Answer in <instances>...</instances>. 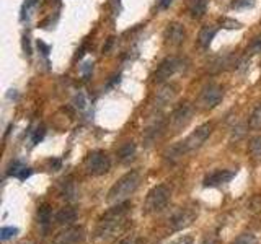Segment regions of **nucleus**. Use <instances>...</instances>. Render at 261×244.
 <instances>
[{
	"instance_id": "obj_1",
	"label": "nucleus",
	"mask_w": 261,
	"mask_h": 244,
	"mask_svg": "<svg viewBox=\"0 0 261 244\" xmlns=\"http://www.w3.org/2000/svg\"><path fill=\"white\" fill-rule=\"evenodd\" d=\"M129 208H131L129 202L117 203L115 208H111L100 220L98 228H96V238H100V240H111L117 233L124 230L127 215H129Z\"/></svg>"
},
{
	"instance_id": "obj_2",
	"label": "nucleus",
	"mask_w": 261,
	"mask_h": 244,
	"mask_svg": "<svg viewBox=\"0 0 261 244\" xmlns=\"http://www.w3.org/2000/svg\"><path fill=\"white\" fill-rule=\"evenodd\" d=\"M212 129H214V125L211 124V122H206V124L199 125L198 129L194 130L193 134H189L185 140L173 146V148L170 150V153H168V158L176 160L185 153H188V151L199 148V146H201L204 142L209 139V135L212 134Z\"/></svg>"
},
{
	"instance_id": "obj_3",
	"label": "nucleus",
	"mask_w": 261,
	"mask_h": 244,
	"mask_svg": "<svg viewBox=\"0 0 261 244\" xmlns=\"http://www.w3.org/2000/svg\"><path fill=\"white\" fill-rule=\"evenodd\" d=\"M139 182H141V176L137 171L126 172V174L119 177V179L116 181V184L110 189L108 202L115 203V205L122 203L131 194H134V191L139 187Z\"/></svg>"
},
{
	"instance_id": "obj_4",
	"label": "nucleus",
	"mask_w": 261,
	"mask_h": 244,
	"mask_svg": "<svg viewBox=\"0 0 261 244\" xmlns=\"http://www.w3.org/2000/svg\"><path fill=\"white\" fill-rule=\"evenodd\" d=\"M170 195H172V192L165 184L155 186L149 194H147L145 207H144L145 213H157V212L163 210V208L167 207L168 200H170Z\"/></svg>"
},
{
	"instance_id": "obj_5",
	"label": "nucleus",
	"mask_w": 261,
	"mask_h": 244,
	"mask_svg": "<svg viewBox=\"0 0 261 244\" xmlns=\"http://www.w3.org/2000/svg\"><path fill=\"white\" fill-rule=\"evenodd\" d=\"M111 168V160L110 156L101 150L91 151L85 160V170L91 176H101L105 172H108Z\"/></svg>"
},
{
	"instance_id": "obj_6",
	"label": "nucleus",
	"mask_w": 261,
	"mask_h": 244,
	"mask_svg": "<svg viewBox=\"0 0 261 244\" xmlns=\"http://www.w3.org/2000/svg\"><path fill=\"white\" fill-rule=\"evenodd\" d=\"M183 69V59L180 57H168L165 59L163 62L158 65L155 75H153V78L155 81H165L170 77H173L176 72H180Z\"/></svg>"
},
{
	"instance_id": "obj_7",
	"label": "nucleus",
	"mask_w": 261,
	"mask_h": 244,
	"mask_svg": "<svg viewBox=\"0 0 261 244\" xmlns=\"http://www.w3.org/2000/svg\"><path fill=\"white\" fill-rule=\"evenodd\" d=\"M224 98V88L219 85H207L199 96V104L204 109H212L221 103Z\"/></svg>"
},
{
	"instance_id": "obj_8",
	"label": "nucleus",
	"mask_w": 261,
	"mask_h": 244,
	"mask_svg": "<svg viewBox=\"0 0 261 244\" xmlns=\"http://www.w3.org/2000/svg\"><path fill=\"white\" fill-rule=\"evenodd\" d=\"M191 118H193V108L188 103H185L173 111V114L170 116V125L175 129V132H178L181 127H185L191 121Z\"/></svg>"
},
{
	"instance_id": "obj_9",
	"label": "nucleus",
	"mask_w": 261,
	"mask_h": 244,
	"mask_svg": "<svg viewBox=\"0 0 261 244\" xmlns=\"http://www.w3.org/2000/svg\"><path fill=\"white\" fill-rule=\"evenodd\" d=\"M194 218H196V212H194L193 208H181V210H178L175 215L170 218L172 230H175V231L183 230V228L191 225Z\"/></svg>"
},
{
	"instance_id": "obj_10",
	"label": "nucleus",
	"mask_w": 261,
	"mask_h": 244,
	"mask_svg": "<svg viewBox=\"0 0 261 244\" xmlns=\"http://www.w3.org/2000/svg\"><path fill=\"white\" fill-rule=\"evenodd\" d=\"M163 38H165L167 44L180 46V44H183V41H185V38H186V31H185V28H183L180 23H170L165 28Z\"/></svg>"
},
{
	"instance_id": "obj_11",
	"label": "nucleus",
	"mask_w": 261,
	"mask_h": 244,
	"mask_svg": "<svg viewBox=\"0 0 261 244\" xmlns=\"http://www.w3.org/2000/svg\"><path fill=\"white\" fill-rule=\"evenodd\" d=\"M235 174H237V171L233 170H222V171H216L214 174L207 176L206 179H204V186L206 187H216V186H222V184H227V182H230L235 177Z\"/></svg>"
},
{
	"instance_id": "obj_12",
	"label": "nucleus",
	"mask_w": 261,
	"mask_h": 244,
	"mask_svg": "<svg viewBox=\"0 0 261 244\" xmlns=\"http://www.w3.org/2000/svg\"><path fill=\"white\" fill-rule=\"evenodd\" d=\"M217 33V28L212 26V24H207V26H204L201 31H199V36H198V43L201 48H209V44L212 43L214 36H216Z\"/></svg>"
},
{
	"instance_id": "obj_13",
	"label": "nucleus",
	"mask_w": 261,
	"mask_h": 244,
	"mask_svg": "<svg viewBox=\"0 0 261 244\" xmlns=\"http://www.w3.org/2000/svg\"><path fill=\"white\" fill-rule=\"evenodd\" d=\"M77 220V212H75V208H62V210H59L58 212V215H56V221L59 223V225H65V226H69V225H72V223Z\"/></svg>"
},
{
	"instance_id": "obj_14",
	"label": "nucleus",
	"mask_w": 261,
	"mask_h": 244,
	"mask_svg": "<svg viewBox=\"0 0 261 244\" xmlns=\"http://www.w3.org/2000/svg\"><path fill=\"white\" fill-rule=\"evenodd\" d=\"M8 176H15V177H18V179H27V177L31 176V170L25 166L23 163L13 161L8 168Z\"/></svg>"
},
{
	"instance_id": "obj_15",
	"label": "nucleus",
	"mask_w": 261,
	"mask_h": 244,
	"mask_svg": "<svg viewBox=\"0 0 261 244\" xmlns=\"http://www.w3.org/2000/svg\"><path fill=\"white\" fill-rule=\"evenodd\" d=\"M117 156H119L121 163H131L132 160H134V156H136V144L134 142H127V144L122 145L119 148Z\"/></svg>"
},
{
	"instance_id": "obj_16",
	"label": "nucleus",
	"mask_w": 261,
	"mask_h": 244,
	"mask_svg": "<svg viewBox=\"0 0 261 244\" xmlns=\"http://www.w3.org/2000/svg\"><path fill=\"white\" fill-rule=\"evenodd\" d=\"M175 86L173 85H168L165 86V88H162L160 91L157 93V103L158 106H165L167 103H170V101L173 99V96H175Z\"/></svg>"
},
{
	"instance_id": "obj_17",
	"label": "nucleus",
	"mask_w": 261,
	"mask_h": 244,
	"mask_svg": "<svg viewBox=\"0 0 261 244\" xmlns=\"http://www.w3.org/2000/svg\"><path fill=\"white\" fill-rule=\"evenodd\" d=\"M51 220H53V215H51V208L49 205H41L38 208V223L39 226L46 231L51 225Z\"/></svg>"
},
{
	"instance_id": "obj_18",
	"label": "nucleus",
	"mask_w": 261,
	"mask_h": 244,
	"mask_svg": "<svg viewBox=\"0 0 261 244\" xmlns=\"http://www.w3.org/2000/svg\"><path fill=\"white\" fill-rule=\"evenodd\" d=\"M206 8H207L206 0H191L189 2V13H191L193 18H201L206 13Z\"/></svg>"
},
{
	"instance_id": "obj_19",
	"label": "nucleus",
	"mask_w": 261,
	"mask_h": 244,
	"mask_svg": "<svg viewBox=\"0 0 261 244\" xmlns=\"http://www.w3.org/2000/svg\"><path fill=\"white\" fill-rule=\"evenodd\" d=\"M82 240H84V230L75 228V230H70L62 236V244H79L82 243Z\"/></svg>"
},
{
	"instance_id": "obj_20",
	"label": "nucleus",
	"mask_w": 261,
	"mask_h": 244,
	"mask_svg": "<svg viewBox=\"0 0 261 244\" xmlns=\"http://www.w3.org/2000/svg\"><path fill=\"white\" fill-rule=\"evenodd\" d=\"M248 125H250V129H253V130L261 129V104H258L257 108L253 109L252 116H250Z\"/></svg>"
},
{
	"instance_id": "obj_21",
	"label": "nucleus",
	"mask_w": 261,
	"mask_h": 244,
	"mask_svg": "<svg viewBox=\"0 0 261 244\" xmlns=\"http://www.w3.org/2000/svg\"><path fill=\"white\" fill-rule=\"evenodd\" d=\"M17 233H18V228H15V226H3L2 230H0V240H2V241H8V240H12V238L17 236Z\"/></svg>"
},
{
	"instance_id": "obj_22",
	"label": "nucleus",
	"mask_w": 261,
	"mask_h": 244,
	"mask_svg": "<svg viewBox=\"0 0 261 244\" xmlns=\"http://www.w3.org/2000/svg\"><path fill=\"white\" fill-rule=\"evenodd\" d=\"M257 238L252 233H243V235H240L237 240H235L232 244H257Z\"/></svg>"
},
{
	"instance_id": "obj_23",
	"label": "nucleus",
	"mask_w": 261,
	"mask_h": 244,
	"mask_svg": "<svg viewBox=\"0 0 261 244\" xmlns=\"http://www.w3.org/2000/svg\"><path fill=\"white\" fill-rule=\"evenodd\" d=\"M260 52H261V34L255 38L252 41V44L247 48V55H255V54H260Z\"/></svg>"
},
{
	"instance_id": "obj_24",
	"label": "nucleus",
	"mask_w": 261,
	"mask_h": 244,
	"mask_svg": "<svg viewBox=\"0 0 261 244\" xmlns=\"http://www.w3.org/2000/svg\"><path fill=\"white\" fill-rule=\"evenodd\" d=\"M250 151L257 156H261V137H255V139L252 140V144H250Z\"/></svg>"
},
{
	"instance_id": "obj_25",
	"label": "nucleus",
	"mask_w": 261,
	"mask_h": 244,
	"mask_svg": "<svg viewBox=\"0 0 261 244\" xmlns=\"http://www.w3.org/2000/svg\"><path fill=\"white\" fill-rule=\"evenodd\" d=\"M44 134H46V129H44V127H43V125H41V127H38V129H36V132H34V135H33V139H31L33 145L39 144V142L43 140Z\"/></svg>"
},
{
	"instance_id": "obj_26",
	"label": "nucleus",
	"mask_w": 261,
	"mask_h": 244,
	"mask_svg": "<svg viewBox=\"0 0 261 244\" xmlns=\"http://www.w3.org/2000/svg\"><path fill=\"white\" fill-rule=\"evenodd\" d=\"M255 0H233L232 7L235 8H245V7H252Z\"/></svg>"
},
{
	"instance_id": "obj_27",
	"label": "nucleus",
	"mask_w": 261,
	"mask_h": 244,
	"mask_svg": "<svg viewBox=\"0 0 261 244\" xmlns=\"http://www.w3.org/2000/svg\"><path fill=\"white\" fill-rule=\"evenodd\" d=\"M222 24L225 28H240L242 24H240L238 22H235V20H229V18H224L222 20Z\"/></svg>"
},
{
	"instance_id": "obj_28",
	"label": "nucleus",
	"mask_w": 261,
	"mask_h": 244,
	"mask_svg": "<svg viewBox=\"0 0 261 244\" xmlns=\"http://www.w3.org/2000/svg\"><path fill=\"white\" fill-rule=\"evenodd\" d=\"M119 244H142V241L139 238H126V240H122Z\"/></svg>"
},
{
	"instance_id": "obj_29",
	"label": "nucleus",
	"mask_w": 261,
	"mask_h": 244,
	"mask_svg": "<svg viewBox=\"0 0 261 244\" xmlns=\"http://www.w3.org/2000/svg\"><path fill=\"white\" fill-rule=\"evenodd\" d=\"M91 70H93V62H85L84 67H82V72H84V75H88Z\"/></svg>"
},
{
	"instance_id": "obj_30",
	"label": "nucleus",
	"mask_w": 261,
	"mask_h": 244,
	"mask_svg": "<svg viewBox=\"0 0 261 244\" xmlns=\"http://www.w3.org/2000/svg\"><path fill=\"white\" fill-rule=\"evenodd\" d=\"M23 48H25V52H27L28 55H31V48H29V38L28 36L23 38Z\"/></svg>"
},
{
	"instance_id": "obj_31",
	"label": "nucleus",
	"mask_w": 261,
	"mask_h": 244,
	"mask_svg": "<svg viewBox=\"0 0 261 244\" xmlns=\"http://www.w3.org/2000/svg\"><path fill=\"white\" fill-rule=\"evenodd\" d=\"M38 48L41 49V52H43V55H48L49 54V46H46L43 41H38Z\"/></svg>"
},
{
	"instance_id": "obj_32",
	"label": "nucleus",
	"mask_w": 261,
	"mask_h": 244,
	"mask_svg": "<svg viewBox=\"0 0 261 244\" xmlns=\"http://www.w3.org/2000/svg\"><path fill=\"white\" fill-rule=\"evenodd\" d=\"M111 5H113V10H115V12H119V8H121L119 0H111Z\"/></svg>"
},
{
	"instance_id": "obj_33",
	"label": "nucleus",
	"mask_w": 261,
	"mask_h": 244,
	"mask_svg": "<svg viewBox=\"0 0 261 244\" xmlns=\"http://www.w3.org/2000/svg\"><path fill=\"white\" fill-rule=\"evenodd\" d=\"M51 166H53V168H56V170H59V168H60V161H59V160H54V161H51Z\"/></svg>"
},
{
	"instance_id": "obj_34",
	"label": "nucleus",
	"mask_w": 261,
	"mask_h": 244,
	"mask_svg": "<svg viewBox=\"0 0 261 244\" xmlns=\"http://www.w3.org/2000/svg\"><path fill=\"white\" fill-rule=\"evenodd\" d=\"M170 3H172V0H162V3H160V5H162L163 8H165V7H168V5H170Z\"/></svg>"
},
{
	"instance_id": "obj_35",
	"label": "nucleus",
	"mask_w": 261,
	"mask_h": 244,
	"mask_svg": "<svg viewBox=\"0 0 261 244\" xmlns=\"http://www.w3.org/2000/svg\"><path fill=\"white\" fill-rule=\"evenodd\" d=\"M204 244H214L212 241H206V243H204Z\"/></svg>"
},
{
	"instance_id": "obj_36",
	"label": "nucleus",
	"mask_w": 261,
	"mask_h": 244,
	"mask_svg": "<svg viewBox=\"0 0 261 244\" xmlns=\"http://www.w3.org/2000/svg\"><path fill=\"white\" fill-rule=\"evenodd\" d=\"M260 69H261V64H260Z\"/></svg>"
}]
</instances>
